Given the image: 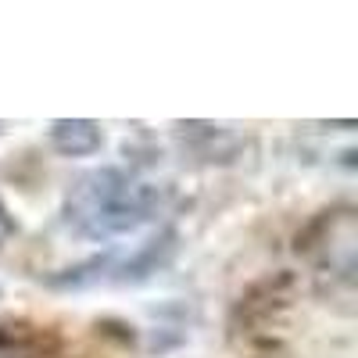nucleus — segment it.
I'll list each match as a JSON object with an SVG mask.
<instances>
[{"instance_id": "nucleus-1", "label": "nucleus", "mask_w": 358, "mask_h": 358, "mask_svg": "<svg viewBox=\"0 0 358 358\" xmlns=\"http://www.w3.org/2000/svg\"><path fill=\"white\" fill-rule=\"evenodd\" d=\"M165 204V190L122 169H94L79 176L65 197V222L83 236L108 241L147 226Z\"/></svg>"}, {"instance_id": "nucleus-2", "label": "nucleus", "mask_w": 358, "mask_h": 358, "mask_svg": "<svg viewBox=\"0 0 358 358\" xmlns=\"http://www.w3.org/2000/svg\"><path fill=\"white\" fill-rule=\"evenodd\" d=\"M101 126L97 122H86V118H57L50 126V143L57 155L65 158H83V155H94L101 151Z\"/></svg>"}, {"instance_id": "nucleus-3", "label": "nucleus", "mask_w": 358, "mask_h": 358, "mask_svg": "<svg viewBox=\"0 0 358 358\" xmlns=\"http://www.w3.org/2000/svg\"><path fill=\"white\" fill-rule=\"evenodd\" d=\"M0 358H47V348L33 334L0 330Z\"/></svg>"}, {"instance_id": "nucleus-4", "label": "nucleus", "mask_w": 358, "mask_h": 358, "mask_svg": "<svg viewBox=\"0 0 358 358\" xmlns=\"http://www.w3.org/2000/svg\"><path fill=\"white\" fill-rule=\"evenodd\" d=\"M15 233H18V222H15V215L8 212V204L0 201V251H4V244L11 241Z\"/></svg>"}]
</instances>
